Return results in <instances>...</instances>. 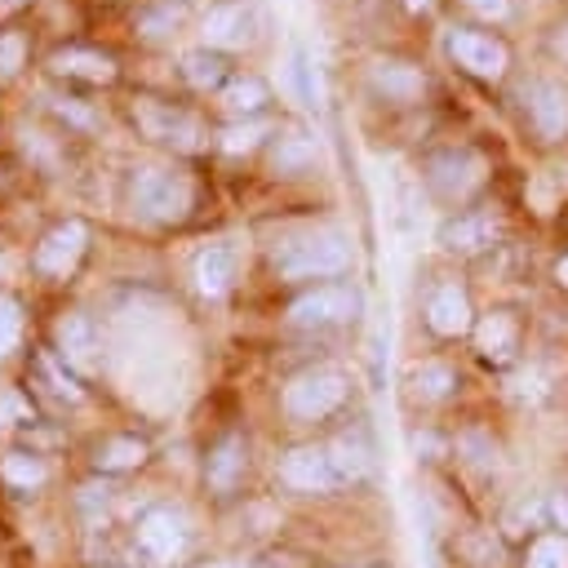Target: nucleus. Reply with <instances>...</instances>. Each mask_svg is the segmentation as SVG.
Here are the masks:
<instances>
[{"label": "nucleus", "mask_w": 568, "mask_h": 568, "mask_svg": "<svg viewBox=\"0 0 568 568\" xmlns=\"http://www.w3.org/2000/svg\"><path fill=\"white\" fill-rule=\"evenodd\" d=\"M311 160V142L302 138V133H293V138H284L280 146H275V169H297V164H306Z\"/></svg>", "instance_id": "nucleus-32"}, {"label": "nucleus", "mask_w": 568, "mask_h": 568, "mask_svg": "<svg viewBox=\"0 0 568 568\" xmlns=\"http://www.w3.org/2000/svg\"><path fill=\"white\" fill-rule=\"evenodd\" d=\"M359 311V288L351 284H320L302 297H293L288 306V324L297 328H328V324H342Z\"/></svg>", "instance_id": "nucleus-6"}, {"label": "nucleus", "mask_w": 568, "mask_h": 568, "mask_svg": "<svg viewBox=\"0 0 568 568\" xmlns=\"http://www.w3.org/2000/svg\"><path fill=\"white\" fill-rule=\"evenodd\" d=\"M493 235H497V217L493 213H457V217H448L439 226V244L448 253H479V248L493 244Z\"/></svg>", "instance_id": "nucleus-15"}, {"label": "nucleus", "mask_w": 568, "mask_h": 568, "mask_svg": "<svg viewBox=\"0 0 568 568\" xmlns=\"http://www.w3.org/2000/svg\"><path fill=\"white\" fill-rule=\"evenodd\" d=\"M49 67L58 71V75H75V80H93V84H106V80H115V62L106 58V53H98V49H58L53 58H49Z\"/></svg>", "instance_id": "nucleus-20"}, {"label": "nucleus", "mask_w": 568, "mask_h": 568, "mask_svg": "<svg viewBox=\"0 0 568 568\" xmlns=\"http://www.w3.org/2000/svg\"><path fill=\"white\" fill-rule=\"evenodd\" d=\"M27 62V40L18 31H0V80H13Z\"/></svg>", "instance_id": "nucleus-30"}, {"label": "nucleus", "mask_w": 568, "mask_h": 568, "mask_svg": "<svg viewBox=\"0 0 568 568\" xmlns=\"http://www.w3.org/2000/svg\"><path fill=\"white\" fill-rule=\"evenodd\" d=\"M550 515H555V524L568 528V497H555V501H550Z\"/></svg>", "instance_id": "nucleus-37"}, {"label": "nucleus", "mask_w": 568, "mask_h": 568, "mask_svg": "<svg viewBox=\"0 0 568 568\" xmlns=\"http://www.w3.org/2000/svg\"><path fill=\"white\" fill-rule=\"evenodd\" d=\"M426 178L444 200H462L484 182V160L475 151H439V155H430Z\"/></svg>", "instance_id": "nucleus-11"}, {"label": "nucleus", "mask_w": 568, "mask_h": 568, "mask_svg": "<svg viewBox=\"0 0 568 568\" xmlns=\"http://www.w3.org/2000/svg\"><path fill=\"white\" fill-rule=\"evenodd\" d=\"M240 475H244V439H240L235 430H226V435L209 448L204 479H209V488H213L217 497H226V493H235Z\"/></svg>", "instance_id": "nucleus-16"}, {"label": "nucleus", "mask_w": 568, "mask_h": 568, "mask_svg": "<svg viewBox=\"0 0 568 568\" xmlns=\"http://www.w3.org/2000/svg\"><path fill=\"white\" fill-rule=\"evenodd\" d=\"M191 541V528H186V515L173 510V506H151L138 515V528H133V546L138 555L151 564V568H164L173 564Z\"/></svg>", "instance_id": "nucleus-4"}, {"label": "nucleus", "mask_w": 568, "mask_h": 568, "mask_svg": "<svg viewBox=\"0 0 568 568\" xmlns=\"http://www.w3.org/2000/svg\"><path fill=\"white\" fill-rule=\"evenodd\" d=\"M182 75H186V84H195V89H217V84L226 80V62H222L217 53H209V49H195V53L182 58Z\"/></svg>", "instance_id": "nucleus-23"}, {"label": "nucleus", "mask_w": 568, "mask_h": 568, "mask_svg": "<svg viewBox=\"0 0 568 568\" xmlns=\"http://www.w3.org/2000/svg\"><path fill=\"white\" fill-rule=\"evenodd\" d=\"M528 120H532L537 138L559 142V138L568 133V98H564V89H555V84H537L532 98H528Z\"/></svg>", "instance_id": "nucleus-18"}, {"label": "nucleus", "mask_w": 568, "mask_h": 568, "mask_svg": "<svg viewBox=\"0 0 568 568\" xmlns=\"http://www.w3.org/2000/svg\"><path fill=\"white\" fill-rule=\"evenodd\" d=\"M111 493H115V488H106V484H102V488H98V484H84V488H80V506H84V515H93L98 506L106 510V501H111Z\"/></svg>", "instance_id": "nucleus-34"}, {"label": "nucleus", "mask_w": 568, "mask_h": 568, "mask_svg": "<svg viewBox=\"0 0 568 568\" xmlns=\"http://www.w3.org/2000/svg\"><path fill=\"white\" fill-rule=\"evenodd\" d=\"M262 138H266V124H257V120H235V124H226V129L217 133V142H222V151H226V155L253 151Z\"/></svg>", "instance_id": "nucleus-27"}, {"label": "nucleus", "mask_w": 568, "mask_h": 568, "mask_svg": "<svg viewBox=\"0 0 568 568\" xmlns=\"http://www.w3.org/2000/svg\"><path fill=\"white\" fill-rule=\"evenodd\" d=\"M18 4H27V0H0V13H9V9H18Z\"/></svg>", "instance_id": "nucleus-40"}, {"label": "nucleus", "mask_w": 568, "mask_h": 568, "mask_svg": "<svg viewBox=\"0 0 568 568\" xmlns=\"http://www.w3.org/2000/svg\"><path fill=\"white\" fill-rule=\"evenodd\" d=\"M53 111L58 115H67L71 124H80V129H93V115L84 111V106H75V98H53Z\"/></svg>", "instance_id": "nucleus-33"}, {"label": "nucleus", "mask_w": 568, "mask_h": 568, "mask_svg": "<svg viewBox=\"0 0 568 568\" xmlns=\"http://www.w3.org/2000/svg\"><path fill=\"white\" fill-rule=\"evenodd\" d=\"M280 475H284V484H293L302 493H328V488L346 484V475H342V466H337L328 444H297V448H288L284 462H280Z\"/></svg>", "instance_id": "nucleus-5"}, {"label": "nucleus", "mask_w": 568, "mask_h": 568, "mask_svg": "<svg viewBox=\"0 0 568 568\" xmlns=\"http://www.w3.org/2000/svg\"><path fill=\"white\" fill-rule=\"evenodd\" d=\"M18 337H22V302L0 293V359L18 346Z\"/></svg>", "instance_id": "nucleus-29"}, {"label": "nucleus", "mask_w": 568, "mask_h": 568, "mask_svg": "<svg viewBox=\"0 0 568 568\" xmlns=\"http://www.w3.org/2000/svg\"><path fill=\"white\" fill-rule=\"evenodd\" d=\"M479 18H506V9H510V0H466Z\"/></svg>", "instance_id": "nucleus-36"}, {"label": "nucleus", "mask_w": 568, "mask_h": 568, "mask_svg": "<svg viewBox=\"0 0 568 568\" xmlns=\"http://www.w3.org/2000/svg\"><path fill=\"white\" fill-rule=\"evenodd\" d=\"M368 84L386 98V102H417L426 93V75L413 67V62H399V58H377L368 67Z\"/></svg>", "instance_id": "nucleus-14"}, {"label": "nucleus", "mask_w": 568, "mask_h": 568, "mask_svg": "<svg viewBox=\"0 0 568 568\" xmlns=\"http://www.w3.org/2000/svg\"><path fill=\"white\" fill-rule=\"evenodd\" d=\"M84 248H89V226L75 222V217H71V222H58V226L36 244L31 266H36L40 275H49V280H67V275L80 266Z\"/></svg>", "instance_id": "nucleus-7"}, {"label": "nucleus", "mask_w": 568, "mask_h": 568, "mask_svg": "<svg viewBox=\"0 0 568 568\" xmlns=\"http://www.w3.org/2000/svg\"><path fill=\"white\" fill-rule=\"evenodd\" d=\"M351 266V240L342 231H311L275 248V271L284 280H328Z\"/></svg>", "instance_id": "nucleus-1"}, {"label": "nucleus", "mask_w": 568, "mask_h": 568, "mask_svg": "<svg viewBox=\"0 0 568 568\" xmlns=\"http://www.w3.org/2000/svg\"><path fill=\"white\" fill-rule=\"evenodd\" d=\"M537 519H541V506H537V501H532V506H519V510H515V515H510V519H506V524H510V532H524V524H528V528H532V524H537Z\"/></svg>", "instance_id": "nucleus-35"}, {"label": "nucleus", "mask_w": 568, "mask_h": 568, "mask_svg": "<svg viewBox=\"0 0 568 568\" xmlns=\"http://www.w3.org/2000/svg\"><path fill=\"white\" fill-rule=\"evenodd\" d=\"M0 475H4L13 488H36V484H44L49 466H44L36 453H9V457L0 462Z\"/></svg>", "instance_id": "nucleus-25"}, {"label": "nucleus", "mask_w": 568, "mask_h": 568, "mask_svg": "<svg viewBox=\"0 0 568 568\" xmlns=\"http://www.w3.org/2000/svg\"><path fill=\"white\" fill-rule=\"evenodd\" d=\"M413 390H417L422 399H444V395L453 390V368H448V364H439V359L422 364V368L413 373Z\"/></svg>", "instance_id": "nucleus-26"}, {"label": "nucleus", "mask_w": 568, "mask_h": 568, "mask_svg": "<svg viewBox=\"0 0 568 568\" xmlns=\"http://www.w3.org/2000/svg\"><path fill=\"white\" fill-rule=\"evenodd\" d=\"M40 373L49 377V386H53L62 399H80V395H84V390H80V382L58 364V355H40Z\"/></svg>", "instance_id": "nucleus-31"}, {"label": "nucleus", "mask_w": 568, "mask_h": 568, "mask_svg": "<svg viewBox=\"0 0 568 568\" xmlns=\"http://www.w3.org/2000/svg\"><path fill=\"white\" fill-rule=\"evenodd\" d=\"M355 568H382V564H355Z\"/></svg>", "instance_id": "nucleus-43"}, {"label": "nucleus", "mask_w": 568, "mask_h": 568, "mask_svg": "<svg viewBox=\"0 0 568 568\" xmlns=\"http://www.w3.org/2000/svg\"><path fill=\"white\" fill-rule=\"evenodd\" d=\"M235 271H240V253H235V244H209V248H200V257H195V266H191L195 288H200L209 302L231 293Z\"/></svg>", "instance_id": "nucleus-13"}, {"label": "nucleus", "mask_w": 568, "mask_h": 568, "mask_svg": "<svg viewBox=\"0 0 568 568\" xmlns=\"http://www.w3.org/2000/svg\"><path fill=\"white\" fill-rule=\"evenodd\" d=\"M555 275H559V284H564V288H568V257H564V262H559V271H555Z\"/></svg>", "instance_id": "nucleus-39"}, {"label": "nucleus", "mask_w": 568, "mask_h": 568, "mask_svg": "<svg viewBox=\"0 0 568 568\" xmlns=\"http://www.w3.org/2000/svg\"><path fill=\"white\" fill-rule=\"evenodd\" d=\"M200 36H204L209 49H244L253 40V13L244 4H231V0L226 4H213L204 13Z\"/></svg>", "instance_id": "nucleus-12"}, {"label": "nucleus", "mask_w": 568, "mask_h": 568, "mask_svg": "<svg viewBox=\"0 0 568 568\" xmlns=\"http://www.w3.org/2000/svg\"><path fill=\"white\" fill-rule=\"evenodd\" d=\"M133 115H138V124H142L146 138H155V142H164V146H178V151H195L200 138H204L200 120L186 115V111H173L169 102H151V98H142V102L133 106Z\"/></svg>", "instance_id": "nucleus-8"}, {"label": "nucleus", "mask_w": 568, "mask_h": 568, "mask_svg": "<svg viewBox=\"0 0 568 568\" xmlns=\"http://www.w3.org/2000/svg\"><path fill=\"white\" fill-rule=\"evenodd\" d=\"M191 200H195L191 178H182L173 169L142 164L129 173V204H133V213H142L151 222H182L191 213Z\"/></svg>", "instance_id": "nucleus-2"}, {"label": "nucleus", "mask_w": 568, "mask_h": 568, "mask_svg": "<svg viewBox=\"0 0 568 568\" xmlns=\"http://www.w3.org/2000/svg\"><path fill=\"white\" fill-rule=\"evenodd\" d=\"M448 53L457 58V67H466L479 80H497L506 71V62H510V53H506V44L497 36L470 31V27H453L448 31Z\"/></svg>", "instance_id": "nucleus-9"}, {"label": "nucleus", "mask_w": 568, "mask_h": 568, "mask_svg": "<svg viewBox=\"0 0 568 568\" xmlns=\"http://www.w3.org/2000/svg\"><path fill=\"white\" fill-rule=\"evenodd\" d=\"M182 0H160V4H151V9H142L138 13V31L146 36V40H164L178 22H182Z\"/></svg>", "instance_id": "nucleus-24"}, {"label": "nucleus", "mask_w": 568, "mask_h": 568, "mask_svg": "<svg viewBox=\"0 0 568 568\" xmlns=\"http://www.w3.org/2000/svg\"><path fill=\"white\" fill-rule=\"evenodd\" d=\"M528 568H568V541L555 537V532L537 537L532 550H528Z\"/></svg>", "instance_id": "nucleus-28"}, {"label": "nucleus", "mask_w": 568, "mask_h": 568, "mask_svg": "<svg viewBox=\"0 0 568 568\" xmlns=\"http://www.w3.org/2000/svg\"><path fill=\"white\" fill-rule=\"evenodd\" d=\"M200 568H240V564H226V559H222V564H200Z\"/></svg>", "instance_id": "nucleus-41"}, {"label": "nucleus", "mask_w": 568, "mask_h": 568, "mask_svg": "<svg viewBox=\"0 0 568 568\" xmlns=\"http://www.w3.org/2000/svg\"><path fill=\"white\" fill-rule=\"evenodd\" d=\"M146 462V439H138V435H115V439H106L102 448H98V457H93V466L98 470H133V466H142Z\"/></svg>", "instance_id": "nucleus-22"}, {"label": "nucleus", "mask_w": 568, "mask_h": 568, "mask_svg": "<svg viewBox=\"0 0 568 568\" xmlns=\"http://www.w3.org/2000/svg\"><path fill=\"white\" fill-rule=\"evenodd\" d=\"M426 324L439 333V337H457L470 328V297L457 288V284H439L426 302Z\"/></svg>", "instance_id": "nucleus-17"}, {"label": "nucleus", "mask_w": 568, "mask_h": 568, "mask_svg": "<svg viewBox=\"0 0 568 568\" xmlns=\"http://www.w3.org/2000/svg\"><path fill=\"white\" fill-rule=\"evenodd\" d=\"M53 342H58V355L80 368V373H93L102 368V333L98 324L84 315V311H67L58 324H53Z\"/></svg>", "instance_id": "nucleus-10"}, {"label": "nucleus", "mask_w": 568, "mask_h": 568, "mask_svg": "<svg viewBox=\"0 0 568 568\" xmlns=\"http://www.w3.org/2000/svg\"><path fill=\"white\" fill-rule=\"evenodd\" d=\"M426 4H430V0H408V9H426Z\"/></svg>", "instance_id": "nucleus-42"}, {"label": "nucleus", "mask_w": 568, "mask_h": 568, "mask_svg": "<svg viewBox=\"0 0 568 568\" xmlns=\"http://www.w3.org/2000/svg\"><path fill=\"white\" fill-rule=\"evenodd\" d=\"M555 53L568 62V27H559V31H555Z\"/></svg>", "instance_id": "nucleus-38"}, {"label": "nucleus", "mask_w": 568, "mask_h": 568, "mask_svg": "<svg viewBox=\"0 0 568 568\" xmlns=\"http://www.w3.org/2000/svg\"><path fill=\"white\" fill-rule=\"evenodd\" d=\"M266 84L257 80V75H235V80H226L222 84V111L226 115H235V120H244V115H257L262 106H266Z\"/></svg>", "instance_id": "nucleus-21"}, {"label": "nucleus", "mask_w": 568, "mask_h": 568, "mask_svg": "<svg viewBox=\"0 0 568 568\" xmlns=\"http://www.w3.org/2000/svg\"><path fill=\"white\" fill-rule=\"evenodd\" d=\"M346 399V373L342 368H306L284 386V413L293 422H320Z\"/></svg>", "instance_id": "nucleus-3"}, {"label": "nucleus", "mask_w": 568, "mask_h": 568, "mask_svg": "<svg viewBox=\"0 0 568 568\" xmlns=\"http://www.w3.org/2000/svg\"><path fill=\"white\" fill-rule=\"evenodd\" d=\"M475 346H479V355H484V359L506 364V359L515 355V346H519V328H515V320H510L506 311L484 315V320L475 324Z\"/></svg>", "instance_id": "nucleus-19"}]
</instances>
